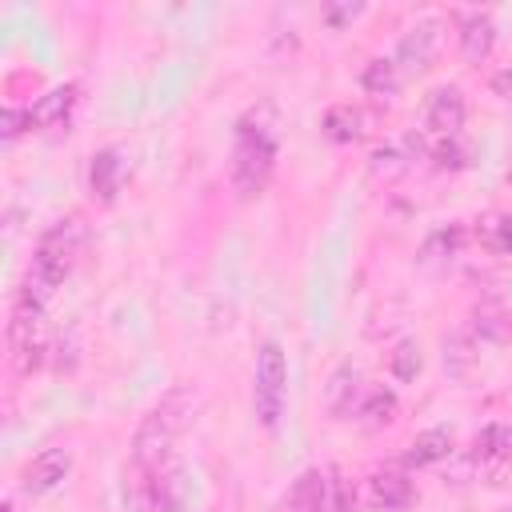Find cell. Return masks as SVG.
Returning a JSON list of instances; mask_svg holds the SVG:
<instances>
[{
  "instance_id": "6da1fadb",
  "label": "cell",
  "mask_w": 512,
  "mask_h": 512,
  "mask_svg": "<svg viewBox=\"0 0 512 512\" xmlns=\"http://www.w3.org/2000/svg\"><path fill=\"white\" fill-rule=\"evenodd\" d=\"M80 248H84V220H80V216L56 220V224L40 236V244H36V252H32V264H28V276H24V296L48 300L52 288H60L64 276L76 268Z\"/></svg>"
},
{
  "instance_id": "7a4b0ae2",
  "label": "cell",
  "mask_w": 512,
  "mask_h": 512,
  "mask_svg": "<svg viewBox=\"0 0 512 512\" xmlns=\"http://www.w3.org/2000/svg\"><path fill=\"white\" fill-rule=\"evenodd\" d=\"M188 416H192V392H188L184 384H180V388H168V392L156 400V408L140 420L136 440H132V460H136L144 472H156L160 464H168L172 444H176V436L184 432Z\"/></svg>"
},
{
  "instance_id": "3957f363",
  "label": "cell",
  "mask_w": 512,
  "mask_h": 512,
  "mask_svg": "<svg viewBox=\"0 0 512 512\" xmlns=\"http://www.w3.org/2000/svg\"><path fill=\"white\" fill-rule=\"evenodd\" d=\"M272 164H276V140L268 128H252V124H240V136H236V152H232V184L240 196H260L268 176H272Z\"/></svg>"
},
{
  "instance_id": "277c9868",
  "label": "cell",
  "mask_w": 512,
  "mask_h": 512,
  "mask_svg": "<svg viewBox=\"0 0 512 512\" xmlns=\"http://www.w3.org/2000/svg\"><path fill=\"white\" fill-rule=\"evenodd\" d=\"M284 392H288V364L284 348L276 340H264L256 352V376H252V400L264 428H276L284 416Z\"/></svg>"
},
{
  "instance_id": "5b68a950",
  "label": "cell",
  "mask_w": 512,
  "mask_h": 512,
  "mask_svg": "<svg viewBox=\"0 0 512 512\" xmlns=\"http://www.w3.org/2000/svg\"><path fill=\"white\" fill-rule=\"evenodd\" d=\"M8 352L20 372H32L44 360V300H32L20 292L8 320Z\"/></svg>"
},
{
  "instance_id": "8992f818",
  "label": "cell",
  "mask_w": 512,
  "mask_h": 512,
  "mask_svg": "<svg viewBox=\"0 0 512 512\" xmlns=\"http://www.w3.org/2000/svg\"><path fill=\"white\" fill-rule=\"evenodd\" d=\"M440 32H444L440 20H420V24H412L400 36V44H396V68H400V76H420V72L432 68V60L440 52Z\"/></svg>"
},
{
  "instance_id": "52a82bcc",
  "label": "cell",
  "mask_w": 512,
  "mask_h": 512,
  "mask_svg": "<svg viewBox=\"0 0 512 512\" xmlns=\"http://www.w3.org/2000/svg\"><path fill=\"white\" fill-rule=\"evenodd\" d=\"M68 468H72L68 448H44V452H36V456L24 464L20 488H24L28 496H44V492H52L56 484H64Z\"/></svg>"
},
{
  "instance_id": "ba28073f",
  "label": "cell",
  "mask_w": 512,
  "mask_h": 512,
  "mask_svg": "<svg viewBox=\"0 0 512 512\" xmlns=\"http://www.w3.org/2000/svg\"><path fill=\"white\" fill-rule=\"evenodd\" d=\"M424 124L436 140H456L460 128H464V96L460 88H436L432 100H428V112H424Z\"/></svg>"
},
{
  "instance_id": "9c48e42d",
  "label": "cell",
  "mask_w": 512,
  "mask_h": 512,
  "mask_svg": "<svg viewBox=\"0 0 512 512\" xmlns=\"http://www.w3.org/2000/svg\"><path fill=\"white\" fill-rule=\"evenodd\" d=\"M148 492H152V504L160 512H184L188 508V496H192L188 472L180 464H160L152 472V480H148Z\"/></svg>"
},
{
  "instance_id": "30bf717a",
  "label": "cell",
  "mask_w": 512,
  "mask_h": 512,
  "mask_svg": "<svg viewBox=\"0 0 512 512\" xmlns=\"http://www.w3.org/2000/svg\"><path fill=\"white\" fill-rule=\"evenodd\" d=\"M72 108H76V84H60V88H48V92L32 104L28 116H32V128H40V132H56V128L68 124Z\"/></svg>"
},
{
  "instance_id": "8fae6325",
  "label": "cell",
  "mask_w": 512,
  "mask_h": 512,
  "mask_svg": "<svg viewBox=\"0 0 512 512\" xmlns=\"http://www.w3.org/2000/svg\"><path fill=\"white\" fill-rule=\"evenodd\" d=\"M328 508V476L320 468H304L284 500V512H324Z\"/></svg>"
},
{
  "instance_id": "7c38bea8",
  "label": "cell",
  "mask_w": 512,
  "mask_h": 512,
  "mask_svg": "<svg viewBox=\"0 0 512 512\" xmlns=\"http://www.w3.org/2000/svg\"><path fill=\"white\" fill-rule=\"evenodd\" d=\"M120 180H124V160H120V148H100L92 156V168H88V184H92V196L112 204L116 192H120Z\"/></svg>"
},
{
  "instance_id": "4fadbf2b",
  "label": "cell",
  "mask_w": 512,
  "mask_h": 512,
  "mask_svg": "<svg viewBox=\"0 0 512 512\" xmlns=\"http://www.w3.org/2000/svg\"><path fill=\"white\" fill-rule=\"evenodd\" d=\"M492 44H496V24H492V16H484V12L464 16V24H460V56H464L468 64H480V60H488Z\"/></svg>"
},
{
  "instance_id": "5bb4252c",
  "label": "cell",
  "mask_w": 512,
  "mask_h": 512,
  "mask_svg": "<svg viewBox=\"0 0 512 512\" xmlns=\"http://www.w3.org/2000/svg\"><path fill=\"white\" fill-rule=\"evenodd\" d=\"M356 396H360V376L352 364H340L332 376H328V388H324V404L332 416H352L356 412Z\"/></svg>"
},
{
  "instance_id": "9a60e30c",
  "label": "cell",
  "mask_w": 512,
  "mask_h": 512,
  "mask_svg": "<svg viewBox=\"0 0 512 512\" xmlns=\"http://www.w3.org/2000/svg\"><path fill=\"white\" fill-rule=\"evenodd\" d=\"M368 492H372V500H376L380 508L396 512V508H408V500H412V480H408L404 472H396V468H384V472H372Z\"/></svg>"
},
{
  "instance_id": "2e32d148",
  "label": "cell",
  "mask_w": 512,
  "mask_h": 512,
  "mask_svg": "<svg viewBox=\"0 0 512 512\" xmlns=\"http://www.w3.org/2000/svg\"><path fill=\"white\" fill-rule=\"evenodd\" d=\"M448 452H452V436H448L444 428H424V432L408 444V452H404V468H428V464L444 460Z\"/></svg>"
},
{
  "instance_id": "e0dca14e",
  "label": "cell",
  "mask_w": 512,
  "mask_h": 512,
  "mask_svg": "<svg viewBox=\"0 0 512 512\" xmlns=\"http://www.w3.org/2000/svg\"><path fill=\"white\" fill-rule=\"evenodd\" d=\"M360 132H364L360 108H352V104H332V108L324 112V136H328V140L352 144V140H360Z\"/></svg>"
},
{
  "instance_id": "ac0fdd59",
  "label": "cell",
  "mask_w": 512,
  "mask_h": 512,
  "mask_svg": "<svg viewBox=\"0 0 512 512\" xmlns=\"http://www.w3.org/2000/svg\"><path fill=\"white\" fill-rule=\"evenodd\" d=\"M472 452H476V460H508L512 456V424H484L480 432H476V444H472Z\"/></svg>"
},
{
  "instance_id": "d6986e66",
  "label": "cell",
  "mask_w": 512,
  "mask_h": 512,
  "mask_svg": "<svg viewBox=\"0 0 512 512\" xmlns=\"http://www.w3.org/2000/svg\"><path fill=\"white\" fill-rule=\"evenodd\" d=\"M360 84H364L372 96H392V92H396V84H400V68H396V60H384V56L368 60V64H364Z\"/></svg>"
},
{
  "instance_id": "ffe728a7",
  "label": "cell",
  "mask_w": 512,
  "mask_h": 512,
  "mask_svg": "<svg viewBox=\"0 0 512 512\" xmlns=\"http://www.w3.org/2000/svg\"><path fill=\"white\" fill-rule=\"evenodd\" d=\"M356 416H360L364 428H384V424L396 420V396L384 392V388H376V392L364 396V404L356 408Z\"/></svg>"
},
{
  "instance_id": "44dd1931",
  "label": "cell",
  "mask_w": 512,
  "mask_h": 512,
  "mask_svg": "<svg viewBox=\"0 0 512 512\" xmlns=\"http://www.w3.org/2000/svg\"><path fill=\"white\" fill-rule=\"evenodd\" d=\"M444 364H448V372L460 376V380L472 372V364H476V344H472L468 332H452V336L444 340Z\"/></svg>"
},
{
  "instance_id": "7402d4cb",
  "label": "cell",
  "mask_w": 512,
  "mask_h": 512,
  "mask_svg": "<svg viewBox=\"0 0 512 512\" xmlns=\"http://www.w3.org/2000/svg\"><path fill=\"white\" fill-rule=\"evenodd\" d=\"M476 236H480V244H484L488 252L512 256V216H488V220H480Z\"/></svg>"
},
{
  "instance_id": "603a6c76",
  "label": "cell",
  "mask_w": 512,
  "mask_h": 512,
  "mask_svg": "<svg viewBox=\"0 0 512 512\" xmlns=\"http://www.w3.org/2000/svg\"><path fill=\"white\" fill-rule=\"evenodd\" d=\"M460 252V228H440L424 240V264H448L452 256Z\"/></svg>"
},
{
  "instance_id": "cb8c5ba5",
  "label": "cell",
  "mask_w": 512,
  "mask_h": 512,
  "mask_svg": "<svg viewBox=\"0 0 512 512\" xmlns=\"http://www.w3.org/2000/svg\"><path fill=\"white\" fill-rule=\"evenodd\" d=\"M416 372H420V348L412 340H400L392 348V376L396 380H416Z\"/></svg>"
},
{
  "instance_id": "d4e9b609",
  "label": "cell",
  "mask_w": 512,
  "mask_h": 512,
  "mask_svg": "<svg viewBox=\"0 0 512 512\" xmlns=\"http://www.w3.org/2000/svg\"><path fill=\"white\" fill-rule=\"evenodd\" d=\"M24 124L32 128V116H28V112H20V108H4V112H0V140H4V144L16 140V136L24 132Z\"/></svg>"
},
{
  "instance_id": "484cf974",
  "label": "cell",
  "mask_w": 512,
  "mask_h": 512,
  "mask_svg": "<svg viewBox=\"0 0 512 512\" xmlns=\"http://www.w3.org/2000/svg\"><path fill=\"white\" fill-rule=\"evenodd\" d=\"M404 168H408V160H404L396 148H376V152H372V172H376V176H380V172H384V176H396V172H404Z\"/></svg>"
},
{
  "instance_id": "4316f807",
  "label": "cell",
  "mask_w": 512,
  "mask_h": 512,
  "mask_svg": "<svg viewBox=\"0 0 512 512\" xmlns=\"http://www.w3.org/2000/svg\"><path fill=\"white\" fill-rule=\"evenodd\" d=\"M428 152L436 156V164H440V168H460V164H464V160H460V148H456V140H436Z\"/></svg>"
},
{
  "instance_id": "83f0119b",
  "label": "cell",
  "mask_w": 512,
  "mask_h": 512,
  "mask_svg": "<svg viewBox=\"0 0 512 512\" xmlns=\"http://www.w3.org/2000/svg\"><path fill=\"white\" fill-rule=\"evenodd\" d=\"M476 332H480V336H492V340H504V336L512 332V324H508L504 316H488V312H484V316H476Z\"/></svg>"
},
{
  "instance_id": "f1b7e54d",
  "label": "cell",
  "mask_w": 512,
  "mask_h": 512,
  "mask_svg": "<svg viewBox=\"0 0 512 512\" xmlns=\"http://www.w3.org/2000/svg\"><path fill=\"white\" fill-rule=\"evenodd\" d=\"M352 16H360V4H344V8H328V12H324L328 24H344V20H352Z\"/></svg>"
},
{
  "instance_id": "f546056e",
  "label": "cell",
  "mask_w": 512,
  "mask_h": 512,
  "mask_svg": "<svg viewBox=\"0 0 512 512\" xmlns=\"http://www.w3.org/2000/svg\"><path fill=\"white\" fill-rule=\"evenodd\" d=\"M492 88H496L504 100H512V72H500V76L492 80Z\"/></svg>"
},
{
  "instance_id": "4dcf8cb0",
  "label": "cell",
  "mask_w": 512,
  "mask_h": 512,
  "mask_svg": "<svg viewBox=\"0 0 512 512\" xmlns=\"http://www.w3.org/2000/svg\"><path fill=\"white\" fill-rule=\"evenodd\" d=\"M0 512H16V500H12V496H8V500H4V504H0Z\"/></svg>"
},
{
  "instance_id": "1f68e13d",
  "label": "cell",
  "mask_w": 512,
  "mask_h": 512,
  "mask_svg": "<svg viewBox=\"0 0 512 512\" xmlns=\"http://www.w3.org/2000/svg\"><path fill=\"white\" fill-rule=\"evenodd\" d=\"M508 184H512V168H508Z\"/></svg>"
}]
</instances>
